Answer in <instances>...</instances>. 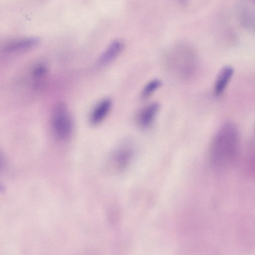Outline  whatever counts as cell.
Segmentation results:
<instances>
[{"mask_svg": "<svg viewBox=\"0 0 255 255\" xmlns=\"http://www.w3.org/2000/svg\"><path fill=\"white\" fill-rule=\"evenodd\" d=\"M239 136L236 127L224 125L216 135L211 148V160L214 165L222 167L231 165L239 150Z\"/></svg>", "mask_w": 255, "mask_h": 255, "instance_id": "cell-1", "label": "cell"}, {"mask_svg": "<svg viewBox=\"0 0 255 255\" xmlns=\"http://www.w3.org/2000/svg\"><path fill=\"white\" fill-rule=\"evenodd\" d=\"M234 72L231 66H224L219 71L214 85V93L217 96L222 94L232 78Z\"/></svg>", "mask_w": 255, "mask_h": 255, "instance_id": "cell-6", "label": "cell"}, {"mask_svg": "<svg viewBox=\"0 0 255 255\" xmlns=\"http://www.w3.org/2000/svg\"></svg>", "mask_w": 255, "mask_h": 255, "instance_id": "cell-10", "label": "cell"}, {"mask_svg": "<svg viewBox=\"0 0 255 255\" xmlns=\"http://www.w3.org/2000/svg\"><path fill=\"white\" fill-rule=\"evenodd\" d=\"M123 48L124 43L122 41L114 40L101 55L98 59V63L102 66L109 64L120 54Z\"/></svg>", "mask_w": 255, "mask_h": 255, "instance_id": "cell-5", "label": "cell"}, {"mask_svg": "<svg viewBox=\"0 0 255 255\" xmlns=\"http://www.w3.org/2000/svg\"><path fill=\"white\" fill-rule=\"evenodd\" d=\"M51 123L53 132L56 138L65 140L71 136L73 123L66 104L59 102L54 105L52 111Z\"/></svg>", "mask_w": 255, "mask_h": 255, "instance_id": "cell-2", "label": "cell"}, {"mask_svg": "<svg viewBox=\"0 0 255 255\" xmlns=\"http://www.w3.org/2000/svg\"><path fill=\"white\" fill-rule=\"evenodd\" d=\"M161 85V82L158 79H154L149 82L144 87L141 96L143 98H146L151 95Z\"/></svg>", "mask_w": 255, "mask_h": 255, "instance_id": "cell-9", "label": "cell"}, {"mask_svg": "<svg viewBox=\"0 0 255 255\" xmlns=\"http://www.w3.org/2000/svg\"><path fill=\"white\" fill-rule=\"evenodd\" d=\"M112 101L109 98L101 100L94 107L90 116L92 125L96 126L102 122L106 118L112 107Z\"/></svg>", "mask_w": 255, "mask_h": 255, "instance_id": "cell-4", "label": "cell"}, {"mask_svg": "<svg viewBox=\"0 0 255 255\" xmlns=\"http://www.w3.org/2000/svg\"><path fill=\"white\" fill-rule=\"evenodd\" d=\"M158 109L159 106L155 103L150 104L144 107L140 112L138 117V122L140 126L143 128H147L150 126Z\"/></svg>", "mask_w": 255, "mask_h": 255, "instance_id": "cell-7", "label": "cell"}, {"mask_svg": "<svg viewBox=\"0 0 255 255\" xmlns=\"http://www.w3.org/2000/svg\"><path fill=\"white\" fill-rule=\"evenodd\" d=\"M37 37H22L11 40L6 42L2 47L4 53H12L29 50L38 44Z\"/></svg>", "mask_w": 255, "mask_h": 255, "instance_id": "cell-3", "label": "cell"}, {"mask_svg": "<svg viewBox=\"0 0 255 255\" xmlns=\"http://www.w3.org/2000/svg\"><path fill=\"white\" fill-rule=\"evenodd\" d=\"M48 73V66L44 62H38L32 68L31 74L35 82V86L38 87L42 84V82Z\"/></svg>", "mask_w": 255, "mask_h": 255, "instance_id": "cell-8", "label": "cell"}]
</instances>
